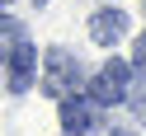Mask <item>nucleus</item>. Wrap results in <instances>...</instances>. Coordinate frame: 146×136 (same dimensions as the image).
Instances as JSON below:
<instances>
[{
	"label": "nucleus",
	"instance_id": "1",
	"mask_svg": "<svg viewBox=\"0 0 146 136\" xmlns=\"http://www.w3.org/2000/svg\"><path fill=\"white\" fill-rule=\"evenodd\" d=\"M76 85H80V61L71 52L52 47L42 57V94H52V99L66 103V99H76Z\"/></svg>",
	"mask_w": 146,
	"mask_h": 136
},
{
	"label": "nucleus",
	"instance_id": "2",
	"mask_svg": "<svg viewBox=\"0 0 146 136\" xmlns=\"http://www.w3.org/2000/svg\"><path fill=\"white\" fill-rule=\"evenodd\" d=\"M127 80H132V61H104L90 85V103H123L127 99Z\"/></svg>",
	"mask_w": 146,
	"mask_h": 136
},
{
	"label": "nucleus",
	"instance_id": "3",
	"mask_svg": "<svg viewBox=\"0 0 146 136\" xmlns=\"http://www.w3.org/2000/svg\"><path fill=\"white\" fill-rule=\"evenodd\" d=\"M33 75H38V47L19 42V47L10 52V89H29Z\"/></svg>",
	"mask_w": 146,
	"mask_h": 136
},
{
	"label": "nucleus",
	"instance_id": "4",
	"mask_svg": "<svg viewBox=\"0 0 146 136\" xmlns=\"http://www.w3.org/2000/svg\"><path fill=\"white\" fill-rule=\"evenodd\" d=\"M123 28H127V19L118 10H99L94 19H90V38H94L99 47H113V42L123 38Z\"/></svg>",
	"mask_w": 146,
	"mask_h": 136
},
{
	"label": "nucleus",
	"instance_id": "5",
	"mask_svg": "<svg viewBox=\"0 0 146 136\" xmlns=\"http://www.w3.org/2000/svg\"><path fill=\"white\" fill-rule=\"evenodd\" d=\"M61 127H66L71 136H80V131H90V127H94V103H90V99H66V103H61Z\"/></svg>",
	"mask_w": 146,
	"mask_h": 136
},
{
	"label": "nucleus",
	"instance_id": "6",
	"mask_svg": "<svg viewBox=\"0 0 146 136\" xmlns=\"http://www.w3.org/2000/svg\"><path fill=\"white\" fill-rule=\"evenodd\" d=\"M24 42V28H19V19H10V14H0V57H10L14 47Z\"/></svg>",
	"mask_w": 146,
	"mask_h": 136
},
{
	"label": "nucleus",
	"instance_id": "7",
	"mask_svg": "<svg viewBox=\"0 0 146 136\" xmlns=\"http://www.w3.org/2000/svg\"><path fill=\"white\" fill-rule=\"evenodd\" d=\"M132 66H146V33L137 38V47H132Z\"/></svg>",
	"mask_w": 146,
	"mask_h": 136
},
{
	"label": "nucleus",
	"instance_id": "8",
	"mask_svg": "<svg viewBox=\"0 0 146 136\" xmlns=\"http://www.w3.org/2000/svg\"><path fill=\"white\" fill-rule=\"evenodd\" d=\"M118 136H127V131H118Z\"/></svg>",
	"mask_w": 146,
	"mask_h": 136
}]
</instances>
